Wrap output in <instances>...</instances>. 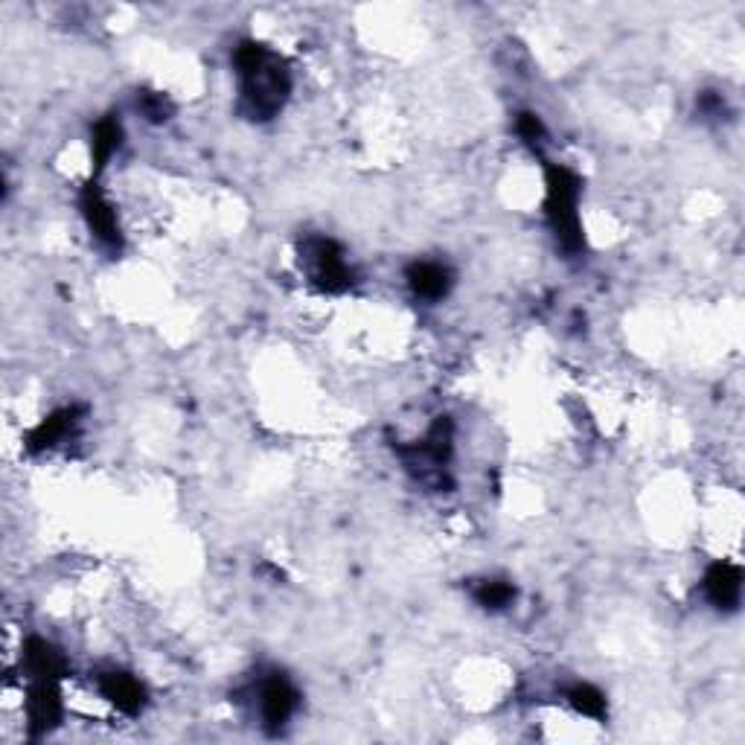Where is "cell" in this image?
Segmentation results:
<instances>
[{"label": "cell", "instance_id": "obj_5", "mask_svg": "<svg viewBox=\"0 0 745 745\" xmlns=\"http://www.w3.org/2000/svg\"><path fill=\"white\" fill-rule=\"evenodd\" d=\"M79 207H82V216H85L88 228L94 233V240L103 245L105 251L112 254H120L123 248V231L120 219H117V210L105 198V193L96 184H88L82 189V198H79Z\"/></svg>", "mask_w": 745, "mask_h": 745}, {"label": "cell", "instance_id": "obj_15", "mask_svg": "<svg viewBox=\"0 0 745 745\" xmlns=\"http://www.w3.org/2000/svg\"><path fill=\"white\" fill-rule=\"evenodd\" d=\"M515 131H519V138L527 143V147L533 149V152H542V143H545V126H542L539 114L533 112H524L519 114V120H515Z\"/></svg>", "mask_w": 745, "mask_h": 745}, {"label": "cell", "instance_id": "obj_12", "mask_svg": "<svg viewBox=\"0 0 745 745\" xmlns=\"http://www.w3.org/2000/svg\"><path fill=\"white\" fill-rule=\"evenodd\" d=\"M568 705L577 713H583L589 720H603L606 717V696L600 694L594 685H574L568 690Z\"/></svg>", "mask_w": 745, "mask_h": 745}, {"label": "cell", "instance_id": "obj_7", "mask_svg": "<svg viewBox=\"0 0 745 745\" xmlns=\"http://www.w3.org/2000/svg\"><path fill=\"white\" fill-rule=\"evenodd\" d=\"M705 597L713 608L734 612L743 600V571L734 562H713L705 574Z\"/></svg>", "mask_w": 745, "mask_h": 745}, {"label": "cell", "instance_id": "obj_8", "mask_svg": "<svg viewBox=\"0 0 745 745\" xmlns=\"http://www.w3.org/2000/svg\"><path fill=\"white\" fill-rule=\"evenodd\" d=\"M96 682H100V694H103L120 713L135 717V713L143 711V705H147V687L140 685L131 673L105 670V673H100Z\"/></svg>", "mask_w": 745, "mask_h": 745}, {"label": "cell", "instance_id": "obj_13", "mask_svg": "<svg viewBox=\"0 0 745 745\" xmlns=\"http://www.w3.org/2000/svg\"><path fill=\"white\" fill-rule=\"evenodd\" d=\"M475 600H478V606L489 608V612H501L515 600V585L507 583V580H484L475 589Z\"/></svg>", "mask_w": 745, "mask_h": 745}, {"label": "cell", "instance_id": "obj_9", "mask_svg": "<svg viewBox=\"0 0 745 745\" xmlns=\"http://www.w3.org/2000/svg\"><path fill=\"white\" fill-rule=\"evenodd\" d=\"M79 417H82V408H77V405H70V408H61V411L50 414V417H47V420H44L42 426L33 431V434H30V440H26L30 452H44V449L59 446L61 440H68L70 434L77 431Z\"/></svg>", "mask_w": 745, "mask_h": 745}, {"label": "cell", "instance_id": "obj_11", "mask_svg": "<svg viewBox=\"0 0 745 745\" xmlns=\"http://www.w3.org/2000/svg\"><path fill=\"white\" fill-rule=\"evenodd\" d=\"M123 143V126L114 117L96 123L94 138H91V158H94V172H100L105 163L112 161V154Z\"/></svg>", "mask_w": 745, "mask_h": 745}, {"label": "cell", "instance_id": "obj_2", "mask_svg": "<svg viewBox=\"0 0 745 745\" xmlns=\"http://www.w3.org/2000/svg\"><path fill=\"white\" fill-rule=\"evenodd\" d=\"M548 198H545V210H548V222L554 228L559 248L566 254H580L583 251V222H580V178L574 172L548 163Z\"/></svg>", "mask_w": 745, "mask_h": 745}, {"label": "cell", "instance_id": "obj_16", "mask_svg": "<svg viewBox=\"0 0 745 745\" xmlns=\"http://www.w3.org/2000/svg\"><path fill=\"white\" fill-rule=\"evenodd\" d=\"M699 112L705 114V117H722L725 114V100H722L720 94H713V91H705V94H699Z\"/></svg>", "mask_w": 745, "mask_h": 745}, {"label": "cell", "instance_id": "obj_4", "mask_svg": "<svg viewBox=\"0 0 745 745\" xmlns=\"http://www.w3.org/2000/svg\"><path fill=\"white\" fill-rule=\"evenodd\" d=\"M298 687L283 673H271L259 682V717L268 734H280L298 711Z\"/></svg>", "mask_w": 745, "mask_h": 745}, {"label": "cell", "instance_id": "obj_6", "mask_svg": "<svg viewBox=\"0 0 745 745\" xmlns=\"http://www.w3.org/2000/svg\"><path fill=\"white\" fill-rule=\"evenodd\" d=\"M61 678H33L30 699H26V717H30V731L35 737L56 729L61 720Z\"/></svg>", "mask_w": 745, "mask_h": 745}, {"label": "cell", "instance_id": "obj_1", "mask_svg": "<svg viewBox=\"0 0 745 745\" xmlns=\"http://www.w3.org/2000/svg\"><path fill=\"white\" fill-rule=\"evenodd\" d=\"M233 61L240 77V112L257 123L277 117L292 94L289 65L271 47L257 42L240 44Z\"/></svg>", "mask_w": 745, "mask_h": 745}, {"label": "cell", "instance_id": "obj_14", "mask_svg": "<svg viewBox=\"0 0 745 745\" xmlns=\"http://www.w3.org/2000/svg\"><path fill=\"white\" fill-rule=\"evenodd\" d=\"M138 112L149 123H166L172 117V103L158 91H140L138 94Z\"/></svg>", "mask_w": 745, "mask_h": 745}, {"label": "cell", "instance_id": "obj_10", "mask_svg": "<svg viewBox=\"0 0 745 745\" xmlns=\"http://www.w3.org/2000/svg\"><path fill=\"white\" fill-rule=\"evenodd\" d=\"M452 283V271L446 266H440V263H414L408 268V286L422 300L446 298Z\"/></svg>", "mask_w": 745, "mask_h": 745}, {"label": "cell", "instance_id": "obj_3", "mask_svg": "<svg viewBox=\"0 0 745 745\" xmlns=\"http://www.w3.org/2000/svg\"><path fill=\"white\" fill-rule=\"evenodd\" d=\"M300 263L309 268L312 283H315L321 292L338 294L347 292L352 286L350 266H347V259H344V251L338 248L333 240L309 236V240L300 245Z\"/></svg>", "mask_w": 745, "mask_h": 745}]
</instances>
